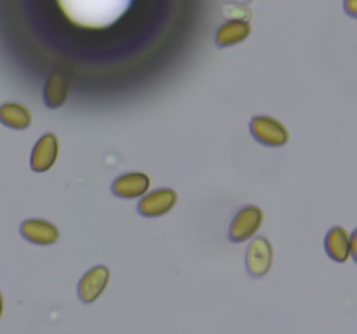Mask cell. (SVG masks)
Here are the masks:
<instances>
[{"mask_svg":"<svg viewBox=\"0 0 357 334\" xmlns=\"http://www.w3.org/2000/svg\"><path fill=\"white\" fill-rule=\"evenodd\" d=\"M251 136L265 146H284L289 141V132L282 122L268 115H258L250 124Z\"/></svg>","mask_w":357,"mask_h":334,"instance_id":"obj_1","label":"cell"},{"mask_svg":"<svg viewBox=\"0 0 357 334\" xmlns=\"http://www.w3.org/2000/svg\"><path fill=\"white\" fill-rule=\"evenodd\" d=\"M261 223H264V211L260 207H257V205H246V207H243L234 216L232 223H230V242H246L248 239L257 235Z\"/></svg>","mask_w":357,"mask_h":334,"instance_id":"obj_2","label":"cell"},{"mask_svg":"<svg viewBox=\"0 0 357 334\" xmlns=\"http://www.w3.org/2000/svg\"><path fill=\"white\" fill-rule=\"evenodd\" d=\"M274 261V249L265 237H257L246 250L248 273L253 278H261L271 271Z\"/></svg>","mask_w":357,"mask_h":334,"instance_id":"obj_3","label":"cell"},{"mask_svg":"<svg viewBox=\"0 0 357 334\" xmlns=\"http://www.w3.org/2000/svg\"><path fill=\"white\" fill-rule=\"evenodd\" d=\"M178 193L171 188H160L145 195L138 204V212L145 218H159L167 214L176 205Z\"/></svg>","mask_w":357,"mask_h":334,"instance_id":"obj_4","label":"cell"},{"mask_svg":"<svg viewBox=\"0 0 357 334\" xmlns=\"http://www.w3.org/2000/svg\"><path fill=\"white\" fill-rule=\"evenodd\" d=\"M108 282H110V271L107 267L100 264V267H94L93 270L87 271L79 282V299L82 303H93L103 294V291L107 289Z\"/></svg>","mask_w":357,"mask_h":334,"instance_id":"obj_5","label":"cell"},{"mask_svg":"<svg viewBox=\"0 0 357 334\" xmlns=\"http://www.w3.org/2000/svg\"><path fill=\"white\" fill-rule=\"evenodd\" d=\"M58 159V138L56 134H44L33 146L30 159V167L35 173H45L54 166Z\"/></svg>","mask_w":357,"mask_h":334,"instance_id":"obj_6","label":"cell"},{"mask_svg":"<svg viewBox=\"0 0 357 334\" xmlns=\"http://www.w3.org/2000/svg\"><path fill=\"white\" fill-rule=\"evenodd\" d=\"M21 235L37 246H51L58 242L59 230L45 219H26L21 223Z\"/></svg>","mask_w":357,"mask_h":334,"instance_id":"obj_7","label":"cell"},{"mask_svg":"<svg viewBox=\"0 0 357 334\" xmlns=\"http://www.w3.org/2000/svg\"><path fill=\"white\" fill-rule=\"evenodd\" d=\"M150 186V177L143 173H128L119 176L112 184V193L121 198H136L145 195Z\"/></svg>","mask_w":357,"mask_h":334,"instance_id":"obj_8","label":"cell"},{"mask_svg":"<svg viewBox=\"0 0 357 334\" xmlns=\"http://www.w3.org/2000/svg\"><path fill=\"white\" fill-rule=\"evenodd\" d=\"M324 249L331 260L337 263H345L351 257V237H349L347 230L342 226L331 228L324 240Z\"/></svg>","mask_w":357,"mask_h":334,"instance_id":"obj_9","label":"cell"},{"mask_svg":"<svg viewBox=\"0 0 357 334\" xmlns=\"http://www.w3.org/2000/svg\"><path fill=\"white\" fill-rule=\"evenodd\" d=\"M251 33V26L246 19H230L218 28L216 31V45L218 47H230L246 40Z\"/></svg>","mask_w":357,"mask_h":334,"instance_id":"obj_10","label":"cell"},{"mask_svg":"<svg viewBox=\"0 0 357 334\" xmlns=\"http://www.w3.org/2000/svg\"><path fill=\"white\" fill-rule=\"evenodd\" d=\"M68 97V79L61 72L49 75L44 87V103L47 108H59Z\"/></svg>","mask_w":357,"mask_h":334,"instance_id":"obj_11","label":"cell"},{"mask_svg":"<svg viewBox=\"0 0 357 334\" xmlns=\"http://www.w3.org/2000/svg\"><path fill=\"white\" fill-rule=\"evenodd\" d=\"M0 122L10 129H26L31 124V113L21 103H6L0 106Z\"/></svg>","mask_w":357,"mask_h":334,"instance_id":"obj_12","label":"cell"},{"mask_svg":"<svg viewBox=\"0 0 357 334\" xmlns=\"http://www.w3.org/2000/svg\"><path fill=\"white\" fill-rule=\"evenodd\" d=\"M344 9L347 10L349 16H357V0H344Z\"/></svg>","mask_w":357,"mask_h":334,"instance_id":"obj_13","label":"cell"},{"mask_svg":"<svg viewBox=\"0 0 357 334\" xmlns=\"http://www.w3.org/2000/svg\"><path fill=\"white\" fill-rule=\"evenodd\" d=\"M351 256L357 257V232L352 233L351 237Z\"/></svg>","mask_w":357,"mask_h":334,"instance_id":"obj_14","label":"cell"},{"mask_svg":"<svg viewBox=\"0 0 357 334\" xmlns=\"http://www.w3.org/2000/svg\"><path fill=\"white\" fill-rule=\"evenodd\" d=\"M3 312V299H2V292H0V317H2Z\"/></svg>","mask_w":357,"mask_h":334,"instance_id":"obj_15","label":"cell"}]
</instances>
